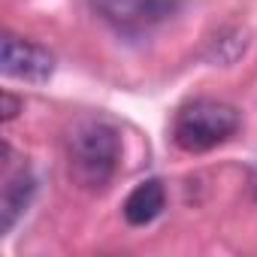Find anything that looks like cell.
Wrapping results in <instances>:
<instances>
[{
	"mask_svg": "<svg viewBox=\"0 0 257 257\" xmlns=\"http://www.w3.org/2000/svg\"><path fill=\"white\" fill-rule=\"evenodd\" d=\"M164 206H167L164 185L158 179H146V182H140L131 194H127V200L121 206V215H124V221L131 227H146L164 212Z\"/></svg>",
	"mask_w": 257,
	"mask_h": 257,
	"instance_id": "cell-6",
	"label": "cell"
},
{
	"mask_svg": "<svg viewBox=\"0 0 257 257\" xmlns=\"http://www.w3.org/2000/svg\"><path fill=\"white\" fill-rule=\"evenodd\" d=\"M34 197H37V176L31 170H19L16 176H10L4 194H0V230L13 233V227L31 209Z\"/></svg>",
	"mask_w": 257,
	"mask_h": 257,
	"instance_id": "cell-5",
	"label": "cell"
},
{
	"mask_svg": "<svg viewBox=\"0 0 257 257\" xmlns=\"http://www.w3.org/2000/svg\"><path fill=\"white\" fill-rule=\"evenodd\" d=\"M239 131V112L224 100H194L173 118V143L188 155H203Z\"/></svg>",
	"mask_w": 257,
	"mask_h": 257,
	"instance_id": "cell-2",
	"label": "cell"
},
{
	"mask_svg": "<svg viewBox=\"0 0 257 257\" xmlns=\"http://www.w3.org/2000/svg\"><path fill=\"white\" fill-rule=\"evenodd\" d=\"M0 70H4L7 79H19V82H28V85H43L55 73V55L40 43L7 34L4 46H0Z\"/></svg>",
	"mask_w": 257,
	"mask_h": 257,
	"instance_id": "cell-4",
	"label": "cell"
},
{
	"mask_svg": "<svg viewBox=\"0 0 257 257\" xmlns=\"http://www.w3.org/2000/svg\"><path fill=\"white\" fill-rule=\"evenodd\" d=\"M22 106H25V103H22L16 94H10V91H7V94H4V121H13V118L22 112Z\"/></svg>",
	"mask_w": 257,
	"mask_h": 257,
	"instance_id": "cell-7",
	"label": "cell"
},
{
	"mask_svg": "<svg viewBox=\"0 0 257 257\" xmlns=\"http://www.w3.org/2000/svg\"><path fill=\"white\" fill-rule=\"evenodd\" d=\"M254 200H257V170H254Z\"/></svg>",
	"mask_w": 257,
	"mask_h": 257,
	"instance_id": "cell-8",
	"label": "cell"
},
{
	"mask_svg": "<svg viewBox=\"0 0 257 257\" xmlns=\"http://www.w3.org/2000/svg\"><path fill=\"white\" fill-rule=\"evenodd\" d=\"M67 167H70V179L85 188V191H103L121 161V137L118 131L103 121V118H82L76 121L67 140Z\"/></svg>",
	"mask_w": 257,
	"mask_h": 257,
	"instance_id": "cell-1",
	"label": "cell"
},
{
	"mask_svg": "<svg viewBox=\"0 0 257 257\" xmlns=\"http://www.w3.org/2000/svg\"><path fill=\"white\" fill-rule=\"evenodd\" d=\"M88 4L118 34H146L182 10V0H88Z\"/></svg>",
	"mask_w": 257,
	"mask_h": 257,
	"instance_id": "cell-3",
	"label": "cell"
}]
</instances>
